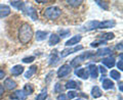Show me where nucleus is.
<instances>
[{
  "label": "nucleus",
  "mask_w": 123,
  "mask_h": 100,
  "mask_svg": "<svg viewBox=\"0 0 123 100\" xmlns=\"http://www.w3.org/2000/svg\"><path fill=\"white\" fill-rule=\"evenodd\" d=\"M33 38V30L31 28V26L29 24H23L20 27L18 30V40L21 41L22 44H27L32 40Z\"/></svg>",
  "instance_id": "nucleus-1"
},
{
  "label": "nucleus",
  "mask_w": 123,
  "mask_h": 100,
  "mask_svg": "<svg viewBox=\"0 0 123 100\" xmlns=\"http://www.w3.org/2000/svg\"><path fill=\"white\" fill-rule=\"evenodd\" d=\"M62 14V10L57 6H49L44 10V15L45 17L49 18V20H56L60 17Z\"/></svg>",
  "instance_id": "nucleus-2"
},
{
  "label": "nucleus",
  "mask_w": 123,
  "mask_h": 100,
  "mask_svg": "<svg viewBox=\"0 0 123 100\" xmlns=\"http://www.w3.org/2000/svg\"><path fill=\"white\" fill-rule=\"evenodd\" d=\"M71 67L69 64H64L62 65V67L59 68V71H57V77L59 78H64V77L68 76L69 74L71 72Z\"/></svg>",
  "instance_id": "nucleus-3"
},
{
  "label": "nucleus",
  "mask_w": 123,
  "mask_h": 100,
  "mask_svg": "<svg viewBox=\"0 0 123 100\" xmlns=\"http://www.w3.org/2000/svg\"><path fill=\"white\" fill-rule=\"evenodd\" d=\"M82 49H83V46H81V45H78V46H76V47H74V48H67V49H65V50H63V51L61 52V57H66L68 55L72 54V53L77 52V51L82 50Z\"/></svg>",
  "instance_id": "nucleus-4"
},
{
  "label": "nucleus",
  "mask_w": 123,
  "mask_h": 100,
  "mask_svg": "<svg viewBox=\"0 0 123 100\" xmlns=\"http://www.w3.org/2000/svg\"><path fill=\"white\" fill-rule=\"evenodd\" d=\"M25 10H26V13L29 15V17H31L33 21H36V20H38V14H37V11H36V9L34 8V7H32V6H29V7H27V8H26Z\"/></svg>",
  "instance_id": "nucleus-5"
},
{
  "label": "nucleus",
  "mask_w": 123,
  "mask_h": 100,
  "mask_svg": "<svg viewBox=\"0 0 123 100\" xmlns=\"http://www.w3.org/2000/svg\"><path fill=\"white\" fill-rule=\"evenodd\" d=\"M10 98L11 99H18V100H25L27 98V95L24 93L23 90H18L10 95Z\"/></svg>",
  "instance_id": "nucleus-6"
},
{
  "label": "nucleus",
  "mask_w": 123,
  "mask_h": 100,
  "mask_svg": "<svg viewBox=\"0 0 123 100\" xmlns=\"http://www.w3.org/2000/svg\"><path fill=\"white\" fill-rule=\"evenodd\" d=\"M88 74H90V76L92 77L93 79H97L98 76V67H95V64H89L88 65Z\"/></svg>",
  "instance_id": "nucleus-7"
},
{
  "label": "nucleus",
  "mask_w": 123,
  "mask_h": 100,
  "mask_svg": "<svg viewBox=\"0 0 123 100\" xmlns=\"http://www.w3.org/2000/svg\"><path fill=\"white\" fill-rule=\"evenodd\" d=\"M75 75H76V76H78L79 78L84 79V80L88 79V77H89L88 71L85 70V68H77V70L75 71Z\"/></svg>",
  "instance_id": "nucleus-8"
},
{
  "label": "nucleus",
  "mask_w": 123,
  "mask_h": 100,
  "mask_svg": "<svg viewBox=\"0 0 123 100\" xmlns=\"http://www.w3.org/2000/svg\"><path fill=\"white\" fill-rule=\"evenodd\" d=\"M102 63L104 65H106L107 67L112 68L115 65V58L114 57H105V58L102 59Z\"/></svg>",
  "instance_id": "nucleus-9"
},
{
  "label": "nucleus",
  "mask_w": 123,
  "mask_h": 100,
  "mask_svg": "<svg viewBox=\"0 0 123 100\" xmlns=\"http://www.w3.org/2000/svg\"><path fill=\"white\" fill-rule=\"evenodd\" d=\"M116 25L114 21H105V22H99L98 28V29H108V28H113Z\"/></svg>",
  "instance_id": "nucleus-10"
},
{
  "label": "nucleus",
  "mask_w": 123,
  "mask_h": 100,
  "mask_svg": "<svg viewBox=\"0 0 123 100\" xmlns=\"http://www.w3.org/2000/svg\"><path fill=\"white\" fill-rule=\"evenodd\" d=\"M60 61V57L57 56V53L56 51H52V53L49 55V58H48V63L50 65H55L57 62Z\"/></svg>",
  "instance_id": "nucleus-11"
},
{
  "label": "nucleus",
  "mask_w": 123,
  "mask_h": 100,
  "mask_svg": "<svg viewBox=\"0 0 123 100\" xmlns=\"http://www.w3.org/2000/svg\"><path fill=\"white\" fill-rule=\"evenodd\" d=\"M10 13L9 6L5 4H0V17H5Z\"/></svg>",
  "instance_id": "nucleus-12"
},
{
  "label": "nucleus",
  "mask_w": 123,
  "mask_h": 100,
  "mask_svg": "<svg viewBox=\"0 0 123 100\" xmlns=\"http://www.w3.org/2000/svg\"><path fill=\"white\" fill-rule=\"evenodd\" d=\"M4 86H5L6 89H8V90H12V89H14V88L17 87V83H15L12 79L7 78V79L4 81Z\"/></svg>",
  "instance_id": "nucleus-13"
},
{
  "label": "nucleus",
  "mask_w": 123,
  "mask_h": 100,
  "mask_svg": "<svg viewBox=\"0 0 123 100\" xmlns=\"http://www.w3.org/2000/svg\"><path fill=\"white\" fill-rule=\"evenodd\" d=\"M80 40H81V36L80 35H76L74 37H72L70 40H68L66 42V45L67 46H73V45H75V44H78Z\"/></svg>",
  "instance_id": "nucleus-14"
},
{
  "label": "nucleus",
  "mask_w": 123,
  "mask_h": 100,
  "mask_svg": "<svg viewBox=\"0 0 123 100\" xmlns=\"http://www.w3.org/2000/svg\"><path fill=\"white\" fill-rule=\"evenodd\" d=\"M11 74H12L13 76H20L23 72H24V67H22V65L18 64V65H14V67L11 68Z\"/></svg>",
  "instance_id": "nucleus-15"
},
{
  "label": "nucleus",
  "mask_w": 123,
  "mask_h": 100,
  "mask_svg": "<svg viewBox=\"0 0 123 100\" xmlns=\"http://www.w3.org/2000/svg\"><path fill=\"white\" fill-rule=\"evenodd\" d=\"M98 24H99V22H98V21H91L89 22H87L85 30L86 31H91V30L98 29Z\"/></svg>",
  "instance_id": "nucleus-16"
},
{
  "label": "nucleus",
  "mask_w": 123,
  "mask_h": 100,
  "mask_svg": "<svg viewBox=\"0 0 123 100\" xmlns=\"http://www.w3.org/2000/svg\"><path fill=\"white\" fill-rule=\"evenodd\" d=\"M10 4L14 8H18L20 10H25V3L23 1H10Z\"/></svg>",
  "instance_id": "nucleus-17"
},
{
  "label": "nucleus",
  "mask_w": 123,
  "mask_h": 100,
  "mask_svg": "<svg viewBox=\"0 0 123 100\" xmlns=\"http://www.w3.org/2000/svg\"><path fill=\"white\" fill-rule=\"evenodd\" d=\"M113 87H114V83L110 79H105L103 81V88L104 89L109 90V89H112Z\"/></svg>",
  "instance_id": "nucleus-18"
},
{
  "label": "nucleus",
  "mask_w": 123,
  "mask_h": 100,
  "mask_svg": "<svg viewBox=\"0 0 123 100\" xmlns=\"http://www.w3.org/2000/svg\"><path fill=\"white\" fill-rule=\"evenodd\" d=\"M111 52H112V51H111V49L108 48V47H106V48L98 49V52H97V55H98V56H105V55L111 54Z\"/></svg>",
  "instance_id": "nucleus-19"
},
{
  "label": "nucleus",
  "mask_w": 123,
  "mask_h": 100,
  "mask_svg": "<svg viewBox=\"0 0 123 100\" xmlns=\"http://www.w3.org/2000/svg\"><path fill=\"white\" fill-rule=\"evenodd\" d=\"M60 40H61V38H60L59 36L55 35V34H52V35L50 36V38H49V42H48V44L50 45V46H53V45H55V44L59 43Z\"/></svg>",
  "instance_id": "nucleus-20"
},
{
  "label": "nucleus",
  "mask_w": 123,
  "mask_h": 100,
  "mask_svg": "<svg viewBox=\"0 0 123 100\" xmlns=\"http://www.w3.org/2000/svg\"><path fill=\"white\" fill-rule=\"evenodd\" d=\"M36 71H37V65H32V67L29 68V71L25 74V78H27V79L32 78V76L35 74Z\"/></svg>",
  "instance_id": "nucleus-21"
},
{
  "label": "nucleus",
  "mask_w": 123,
  "mask_h": 100,
  "mask_svg": "<svg viewBox=\"0 0 123 100\" xmlns=\"http://www.w3.org/2000/svg\"><path fill=\"white\" fill-rule=\"evenodd\" d=\"M46 36H47V32H43V31H37L35 37H36L37 41H43V40H45Z\"/></svg>",
  "instance_id": "nucleus-22"
},
{
  "label": "nucleus",
  "mask_w": 123,
  "mask_h": 100,
  "mask_svg": "<svg viewBox=\"0 0 123 100\" xmlns=\"http://www.w3.org/2000/svg\"><path fill=\"white\" fill-rule=\"evenodd\" d=\"M91 95L93 96L94 98L101 97V96H102V91H101V89H99L98 86H94L93 88H92V90H91Z\"/></svg>",
  "instance_id": "nucleus-23"
},
{
  "label": "nucleus",
  "mask_w": 123,
  "mask_h": 100,
  "mask_svg": "<svg viewBox=\"0 0 123 100\" xmlns=\"http://www.w3.org/2000/svg\"><path fill=\"white\" fill-rule=\"evenodd\" d=\"M23 91H24V93L28 96V95H31L34 92V88H33V86L31 85V84H26L24 89H23Z\"/></svg>",
  "instance_id": "nucleus-24"
},
{
  "label": "nucleus",
  "mask_w": 123,
  "mask_h": 100,
  "mask_svg": "<svg viewBox=\"0 0 123 100\" xmlns=\"http://www.w3.org/2000/svg\"><path fill=\"white\" fill-rule=\"evenodd\" d=\"M114 34L113 33H106V34H102V35H98V38L104 40H112L114 39Z\"/></svg>",
  "instance_id": "nucleus-25"
},
{
  "label": "nucleus",
  "mask_w": 123,
  "mask_h": 100,
  "mask_svg": "<svg viewBox=\"0 0 123 100\" xmlns=\"http://www.w3.org/2000/svg\"><path fill=\"white\" fill-rule=\"evenodd\" d=\"M82 61V58H81V56H77L75 57L74 59H73L71 61V63H70V67H78V64H80V62Z\"/></svg>",
  "instance_id": "nucleus-26"
},
{
  "label": "nucleus",
  "mask_w": 123,
  "mask_h": 100,
  "mask_svg": "<svg viewBox=\"0 0 123 100\" xmlns=\"http://www.w3.org/2000/svg\"><path fill=\"white\" fill-rule=\"evenodd\" d=\"M46 96H47V89L44 88V89L41 91V93L36 97V100H45Z\"/></svg>",
  "instance_id": "nucleus-27"
},
{
  "label": "nucleus",
  "mask_w": 123,
  "mask_h": 100,
  "mask_svg": "<svg viewBox=\"0 0 123 100\" xmlns=\"http://www.w3.org/2000/svg\"><path fill=\"white\" fill-rule=\"evenodd\" d=\"M65 87H66L67 89H75V88H77V83L75 81H68Z\"/></svg>",
  "instance_id": "nucleus-28"
},
{
  "label": "nucleus",
  "mask_w": 123,
  "mask_h": 100,
  "mask_svg": "<svg viewBox=\"0 0 123 100\" xmlns=\"http://www.w3.org/2000/svg\"><path fill=\"white\" fill-rule=\"evenodd\" d=\"M110 77L112 79H114V80H119L121 78V75L119 74V72L118 71H111V72H110Z\"/></svg>",
  "instance_id": "nucleus-29"
},
{
  "label": "nucleus",
  "mask_w": 123,
  "mask_h": 100,
  "mask_svg": "<svg viewBox=\"0 0 123 100\" xmlns=\"http://www.w3.org/2000/svg\"><path fill=\"white\" fill-rule=\"evenodd\" d=\"M67 3L69 5H71V6H79L80 4L82 3L81 0H69V1H67Z\"/></svg>",
  "instance_id": "nucleus-30"
},
{
  "label": "nucleus",
  "mask_w": 123,
  "mask_h": 100,
  "mask_svg": "<svg viewBox=\"0 0 123 100\" xmlns=\"http://www.w3.org/2000/svg\"><path fill=\"white\" fill-rule=\"evenodd\" d=\"M63 90H64V87L62 86L60 83H56L55 86V93H62Z\"/></svg>",
  "instance_id": "nucleus-31"
},
{
  "label": "nucleus",
  "mask_w": 123,
  "mask_h": 100,
  "mask_svg": "<svg viewBox=\"0 0 123 100\" xmlns=\"http://www.w3.org/2000/svg\"><path fill=\"white\" fill-rule=\"evenodd\" d=\"M70 35V31L69 30H61L60 31V36L62 37V38H66L67 36H69ZM59 36V37H60Z\"/></svg>",
  "instance_id": "nucleus-32"
},
{
  "label": "nucleus",
  "mask_w": 123,
  "mask_h": 100,
  "mask_svg": "<svg viewBox=\"0 0 123 100\" xmlns=\"http://www.w3.org/2000/svg\"><path fill=\"white\" fill-rule=\"evenodd\" d=\"M34 60H35V57H34V56L25 57V58H23V62H24V63H30V62H33Z\"/></svg>",
  "instance_id": "nucleus-33"
},
{
  "label": "nucleus",
  "mask_w": 123,
  "mask_h": 100,
  "mask_svg": "<svg viewBox=\"0 0 123 100\" xmlns=\"http://www.w3.org/2000/svg\"><path fill=\"white\" fill-rule=\"evenodd\" d=\"M66 96L68 97V99L75 98L76 96H77V92H75V91H69V92H68V94H67Z\"/></svg>",
  "instance_id": "nucleus-34"
},
{
  "label": "nucleus",
  "mask_w": 123,
  "mask_h": 100,
  "mask_svg": "<svg viewBox=\"0 0 123 100\" xmlns=\"http://www.w3.org/2000/svg\"><path fill=\"white\" fill-rule=\"evenodd\" d=\"M101 44H106V41H98V42H92V43L90 44L91 47H98V45Z\"/></svg>",
  "instance_id": "nucleus-35"
},
{
  "label": "nucleus",
  "mask_w": 123,
  "mask_h": 100,
  "mask_svg": "<svg viewBox=\"0 0 123 100\" xmlns=\"http://www.w3.org/2000/svg\"><path fill=\"white\" fill-rule=\"evenodd\" d=\"M122 57H123V55H122V53L120 54V59H119V61H118V63H117V67H118V68L120 71H122L123 70V65H122Z\"/></svg>",
  "instance_id": "nucleus-36"
},
{
  "label": "nucleus",
  "mask_w": 123,
  "mask_h": 100,
  "mask_svg": "<svg viewBox=\"0 0 123 100\" xmlns=\"http://www.w3.org/2000/svg\"><path fill=\"white\" fill-rule=\"evenodd\" d=\"M95 2H97L101 7H103L104 9H108V4L106 2H103V1H95Z\"/></svg>",
  "instance_id": "nucleus-37"
},
{
  "label": "nucleus",
  "mask_w": 123,
  "mask_h": 100,
  "mask_svg": "<svg viewBox=\"0 0 123 100\" xmlns=\"http://www.w3.org/2000/svg\"><path fill=\"white\" fill-rule=\"evenodd\" d=\"M57 100H69V99L65 94H61V95L57 96Z\"/></svg>",
  "instance_id": "nucleus-38"
},
{
  "label": "nucleus",
  "mask_w": 123,
  "mask_h": 100,
  "mask_svg": "<svg viewBox=\"0 0 123 100\" xmlns=\"http://www.w3.org/2000/svg\"><path fill=\"white\" fill-rule=\"evenodd\" d=\"M3 93H4V87H3L1 84H0V96H2Z\"/></svg>",
  "instance_id": "nucleus-39"
},
{
  "label": "nucleus",
  "mask_w": 123,
  "mask_h": 100,
  "mask_svg": "<svg viewBox=\"0 0 123 100\" xmlns=\"http://www.w3.org/2000/svg\"><path fill=\"white\" fill-rule=\"evenodd\" d=\"M4 77H5V72H3L2 70H0V80L3 79V78H4Z\"/></svg>",
  "instance_id": "nucleus-40"
},
{
  "label": "nucleus",
  "mask_w": 123,
  "mask_h": 100,
  "mask_svg": "<svg viewBox=\"0 0 123 100\" xmlns=\"http://www.w3.org/2000/svg\"><path fill=\"white\" fill-rule=\"evenodd\" d=\"M98 68H99V71H101L103 74H106V68L105 67H103V65H101V67H98Z\"/></svg>",
  "instance_id": "nucleus-41"
},
{
  "label": "nucleus",
  "mask_w": 123,
  "mask_h": 100,
  "mask_svg": "<svg viewBox=\"0 0 123 100\" xmlns=\"http://www.w3.org/2000/svg\"><path fill=\"white\" fill-rule=\"evenodd\" d=\"M119 89H120V91H121V92L123 91V88H122V83H120V85H119Z\"/></svg>",
  "instance_id": "nucleus-42"
},
{
  "label": "nucleus",
  "mask_w": 123,
  "mask_h": 100,
  "mask_svg": "<svg viewBox=\"0 0 123 100\" xmlns=\"http://www.w3.org/2000/svg\"><path fill=\"white\" fill-rule=\"evenodd\" d=\"M121 44H122V43H120V45H117V47H116V48H117V49L120 48V50H121V49H122V45H121Z\"/></svg>",
  "instance_id": "nucleus-43"
},
{
  "label": "nucleus",
  "mask_w": 123,
  "mask_h": 100,
  "mask_svg": "<svg viewBox=\"0 0 123 100\" xmlns=\"http://www.w3.org/2000/svg\"><path fill=\"white\" fill-rule=\"evenodd\" d=\"M38 3H46V2H47V1H40V0H38V1H37Z\"/></svg>",
  "instance_id": "nucleus-44"
},
{
  "label": "nucleus",
  "mask_w": 123,
  "mask_h": 100,
  "mask_svg": "<svg viewBox=\"0 0 123 100\" xmlns=\"http://www.w3.org/2000/svg\"><path fill=\"white\" fill-rule=\"evenodd\" d=\"M75 100H82V99H79V98H78V99H75Z\"/></svg>",
  "instance_id": "nucleus-45"
}]
</instances>
